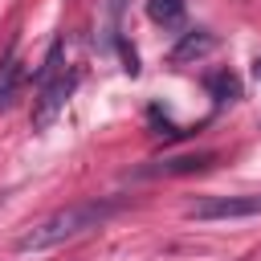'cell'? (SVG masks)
<instances>
[{"label": "cell", "mask_w": 261, "mask_h": 261, "mask_svg": "<svg viewBox=\"0 0 261 261\" xmlns=\"http://www.w3.org/2000/svg\"><path fill=\"white\" fill-rule=\"evenodd\" d=\"M114 208H118L114 200H82V204H65V208H57L53 216L37 220L29 232H20L16 249H20V253H41V249H53V245H61V241H73V237L98 228Z\"/></svg>", "instance_id": "6da1fadb"}, {"label": "cell", "mask_w": 261, "mask_h": 261, "mask_svg": "<svg viewBox=\"0 0 261 261\" xmlns=\"http://www.w3.org/2000/svg\"><path fill=\"white\" fill-rule=\"evenodd\" d=\"M192 220H241V216H261V196H208L188 208Z\"/></svg>", "instance_id": "7a4b0ae2"}, {"label": "cell", "mask_w": 261, "mask_h": 261, "mask_svg": "<svg viewBox=\"0 0 261 261\" xmlns=\"http://www.w3.org/2000/svg\"><path fill=\"white\" fill-rule=\"evenodd\" d=\"M69 90H73V77H65V73H61L57 82L41 86V102H37V110H33V126H49V122L57 118V110L65 106Z\"/></svg>", "instance_id": "3957f363"}, {"label": "cell", "mask_w": 261, "mask_h": 261, "mask_svg": "<svg viewBox=\"0 0 261 261\" xmlns=\"http://www.w3.org/2000/svg\"><path fill=\"white\" fill-rule=\"evenodd\" d=\"M212 45H216V37H212L208 29H192V33H184V37H179V45L171 49V61H175V65L196 61V57H204Z\"/></svg>", "instance_id": "277c9868"}, {"label": "cell", "mask_w": 261, "mask_h": 261, "mask_svg": "<svg viewBox=\"0 0 261 261\" xmlns=\"http://www.w3.org/2000/svg\"><path fill=\"white\" fill-rule=\"evenodd\" d=\"M188 12V0H147V16L163 29H179Z\"/></svg>", "instance_id": "5b68a950"}, {"label": "cell", "mask_w": 261, "mask_h": 261, "mask_svg": "<svg viewBox=\"0 0 261 261\" xmlns=\"http://www.w3.org/2000/svg\"><path fill=\"white\" fill-rule=\"evenodd\" d=\"M204 86H208V94H212L216 102H237V98H241V82H237L228 69H212V73L204 77Z\"/></svg>", "instance_id": "8992f818"}, {"label": "cell", "mask_w": 261, "mask_h": 261, "mask_svg": "<svg viewBox=\"0 0 261 261\" xmlns=\"http://www.w3.org/2000/svg\"><path fill=\"white\" fill-rule=\"evenodd\" d=\"M216 155H179V159H167V163H159V171H167V175H184V171H204L208 163H212Z\"/></svg>", "instance_id": "52a82bcc"}, {"label": "cell", "mask_w": 261, "mask_h": 261, "mask_svg": "<svg viewBox=\"0 0 261 261\" xmlns=\"http://www.w3.org/2000/svg\"><path fill=\"white\" fill-rule=\"evenodd\" d=\"M16 82H20V61H16V57H8V61L0 65V106H8V102H12Z\"/></svg>", "instance_id": "ba28073f"}, {"label": "cell", "mask_w": 261, "mask_h": 261, "mask_svg": "<svg viewBox=\"0 0 261 261\" xmlns=\"http://www.w3.org/2000/svg\"><path fill=\"white\" fill-rule=\"evenodd\" d=\"M57 77H61V41L49 45L45 65H41V73H37V86H49V82H57Z\"/></svg>", "instance_id": "9c48e42d"}, {"label": "cell", "mask_w": 261, "mask_h": 261, "mask_svg": "<svg viewBox=\"0 0 261 261\" xmlns=\"http://www.w3.org/2000/svg\"><path fill=\"white\" fill-rule=\"evenodd\" d=\"M253 77H257V82H261V57H257V61H253Z\"/></svg>", "instance_id": "30bf717a"}]
</instances>
